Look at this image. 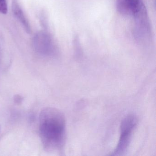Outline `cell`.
Listing matches in <instances>:
<instances>
[{
	"label": "cell",
	"instance_id": "7a4b0ae2",
	"mask_svg": "<svg viewBox=\"0 0 156 156\" xmlns=\"http://www.w3.org/2000/svg\"><path fill=\"white\" fill-rule=\"evenodd\" d=\"M138 123V119L134 115H128L122 120L120 125V135L117 147L112 156H122L126 152L131 140L133 131Z\"/></svg>",
	"mask_w": 156,
	"mask_h": 156
},
{
	"label": "cell",
	"instance_id": "6da1fadb",
	"mask_svg": "<svg viewBox=\"0 0 156 156\" xmlns=\"http://www.w3.org/2000/svg\"><path fill=\"white\" fill-rule=\"evenodd\" d=\"M40 121V134L46 147L52 150L62 149L66 135L63 114L55 108H45L41 113Z\"/></svg>",
	"mask_w": 156,
	"mask_h": 156
},
{
	"label": "cell",
	"instance_id": "277c9868",
	"mask_svg": "<svg viewBox=\"0 0 156 156\" xmlns=\"http://www.w3.org/2000/svg\"><path fill=\"white\" fill-rule=\"evenodd\" d=\"M12 10L14 16L21 23L25 31L29 34H31V29L30 25L20 6L18 0H12Z\"/></svg>",
	"mask_w": 156,
	"mask_h": 156
},
{
	"label": "cell",
	"instance_id": "3957f363",
	"mask_svg": "<svg viewBox=\"0 0 156 156\" xmlns=\"http://www.w3.org/2000/svg\"><path fill=\"white\" fill-rule=\"evenodd\" d=\"M117 10L123 16L135 17L145 9L141 0H117Z\"/></svg>",
	"mask_w": 156,
	"mask_h": 156
},
{
	"label": "cell",
	"instance_id": "5b68a950",
	"mask_svg": "<svg viewBox=\"0 0 156 156\" xmlns=\"http://www.w3.org/2000/svg\"><path fill=\"white\" fill-rule=\"evenodd\" d=\"M8 12V4L7 0H0V13L6 14Z\"/></svg>",
	"mask_w": 156,
	"mask_h": 156
}]
</instances>
